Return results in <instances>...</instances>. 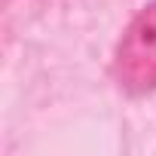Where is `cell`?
Listing matches in <instances>:
<instances>
[{"label": "cell", "mask_w": 156, "mask_h": 156, "mask_svg": "<svg viewBox=\"0 0 156 156\" xmlns=\"http://www.w3.org/2000/svg\"><path fill=\"white\" fill-rule=\"evenodd\" d=\"M113 76L129 95L156 89V0H150L122 31L113 55Z\"/></svg>", "instance_id": "obj_1"}]
</instances>
